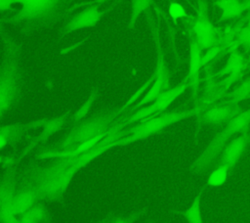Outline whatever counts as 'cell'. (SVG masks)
<instances>
[{"label": "cell", "instance_id": "1", "mask_svg": "<svg viewBox=\"0 0 250 223\" xmlns=\"http://www.w3.org/2000/svg\"><path fill=\"white\" fill-rule=\"evenodd\" d=\"M1 11L19 5V11L8 18V22L21 25L23 29H34L59 20L72 0H0Z\"/></svg>", "mask_w": 250, "mask_h": 223}, {"label": "cell", "instance_id": "2", "mask_svg": "<svg viewBox=\"0 0 250 223\" xmlns=\"http://www.w3.org/2000/svg\"><path fill=\"white\" fill-rule=\"evenodd\" d=\"M249 126L250 109L243 111L234 116L218 134L213 137L205 149L194 159L190 166V170L196 174H201L207 171L221 155L224 148L232 140L233 136L238 133L241 134L248 131Z\"/></svg>", "mask_w": 250, "mask_h": 223}, {"label": "cell", "instance_id": "3", "mask_svg": "<svg viewBox=\"0 0 250 223\" xmlns=\"http://www.w3.org/2000/svg\"><path fill=\"white\" fill-rule=\"evenodd\" d=\"M197 112L196 109L185 110L171 112H164L145 120L140 121L139 124L127 131V134L114 142V147L124 146L138 141L145 140L154 134H157L165 128L182 121Z\"/></svg>", "mask_w": 250, "mask_h": 223}, {"label": "cell", "instance_id": "4", "mask_svg": "<svg viewBox=\"0 0 250 223\" xmlns=\"http://www.w3.org/2000/svg\"><path fill=\"white\" fill-rule=\"evenodd\" d=\"M7 46V54H4L1 71V113L4 114L16 101L20 92L21 68L17 47Z\"/></svg>", "mask_w": 250, "mask_h": 223}, {"label": "cell", "instance_id": "5", "mask_svg": "<svg viewBox=\"0 0 250 223\" xmlns=\"http://www.w3.org/2000/svg\"><path fill=\"white\" fill-rule=\"evenodd\" d=\"M118 112L119 111L108 112L79 123L71 131H69V133L61 142L59 147L60 151L74 148L87 140L109 131L107 128Z\"/></svg>", "mask_w": 250, "mask_h": 223}, {"label": "cell", "instance_id": "6", "mask_svg": "<svg viewBox=\"0 0 250 223\" xmlns=\"http://www.w3.org/2000/svg\"><path fill=\"white\" fill-rule=\"evenodd\" d=\"M189 87V83L187 77H185L179 84L174 87L169 88L165 92H163L160 96H158L154 101L150 104L135 111L130 116L124 119L118 126H126L138 121L145 120L146 118L162 114L166 112V110L180 97L182 96L186 90Z\"/></svg>", "mask_w": 250, "mask_h": 223}, {"label": "cell", "instance_id": "7", "mask_svg": "<svg viewBox=\"0 0 250 223\" xmlns=\"http://www.w3.org/2000/svg\"><path fill=\"white\" fill-rule=\"evenodd\" d=\"M155 49H156V65L153 74V81L146 93L141 98V100L132 107V110L137 111L154 101L163 92L171 88L170 86V74L165 61L164 51L161 45V40L159 37V31L157 28L153 29Z\"/></svg>", "mask_w": 250, "mask_h": 223}, {"label": "cell", "instance_id": "8", "mask_svg": "<svg viewBox=\"0 0 250 223\" xmlns=\"http://www.w3.org/2000/svg\"><path fill=\"white\" fill-rule=\"evenodd\" d=\"M192 34L203 50L210 49L214 46L216 41V29L208 16L204 1H201L198 6L196 18L192 24Z\"/></svg>", "mask_w": 250, "mask_h": 223}, {"label": "cell", "instance_id": "9", "mask_svg": "<svg viewBox=\"0 0 250 223\" xmlns=\"http://www.w3.org/2000/svg\"><path fill=\"white\" fill-rule=\"evenodd\" d=\"M106 11L99 5H93L83 9L79 13L72 16L62 27L60 36H64L73 33L77 30L90 28L99 23L104 18Z\"/></svg>", "mask_w": 250, "mask_h": 223}, {"label": "cell", "instance_id": "10", "mask_svg": "<svg viewBox=\"0 0 250 223\" xmlns=\"http://www.w3.org/2000/svg\"><path fill=\"white\" fill-rule=\"evenodd\" d=\"M249 143L250 138L248 131L234 137L222 151L218 164H223L229 170H232L238 163Z\"/></svg>", "mask_w": 250, "mask_h": 223}, {"label": "cell", "instance_id": "11", "mask_svg": "<svg viewBox=\"0 0 250 223\" xmlns=\"http://www.w3.org/2000/svg\"><path fill=\"white\" fill-rule=\"evenodd\" d=\"M202 50L203 49L196 42L194 37L190 36L188 44V70L186 77L188 80L193 97L196 96L199 84L200 69L204 66Z\"/></svg>", "mask_w": 250, "mask_h": 223}, {"label": "cell", "instance_id": "12", "mask_svg": "<svg viewBox=\"0 0 250 223\" xmlns=\"http://www.w3.org/2000/svg\"><path fill=\"white\" fill-rule=\"evenodd\" d=\"M15 195L13 180L4 178L1 186V223H20L15 210Z\"/></svg>", "mask_w": 250, "mask_h": 223}, {"label": "cell", "instance_id": "13", "mask_svg": "<svg viewBox=\"0 0 250 223\" xmlns=\"http://www.w3.org/2000/svg\"><path fill=\"white\" fill-rule=\"evenodd\" d=\"M241 111L237 106L234 105H219L208 109L201 116V121L205 124L220 125L228 123L234 116L240 113Z\"/></svg>", "mask_w": 250, "mask_h": 223}, {"label": "cell", "instance_id": "14", "mask_svg": "<svg viewBox=\"0 0 250 223\" xmlns=\"http://www.w3.org/2000/svg\"><path fill=\"white\" fill-rule=\"evenodd\" d=\"M244 67L245 60L243 55L236 48H233L229 55L226 65L216 73V75L219 77L229 75L241 76Z\"/></svg>", "mask_w": 250, "mask_h": 223}, {"label": "cell", "instance_id": "15", "mask_svg": "<svg viewBox=\"0 0 250 223\" xmlns=\"http://www.w3.org/2000/svg\"><path fill=\"white\" fill-rule=\"evenodd\" d=\"M216 7L220 10V21H229L239 17L245 10L240 0H216Z\"/></svg>", "mask_w": 250, "mask_h": 223}, {"label": "cell", "instance_id": "16", "mask_svg": "<svg viewBox=\"0 0 250 223\" xmlns=\"http://www.w3.org/2000/svg\"><path fill=\"white\" fill-rule=\"evenodd\" d=\"M39 199L33 188H28L24 191L16 193L15 195V210L17 215H22L32 206L35 201Z\"/></svg>", "mask_w": 250, "mask_h": 223}, {"label": "cell", "instance_id": "17", "mask_svg": "<svg viewBox=\"0 0 250 223\" xmlns=\"http://www.w3.org/2000/svg\"><path fill=\"white\" fill-rule=\"evenodd\" d=\"M201 198L202 191H199L189 206L181 213V215L186 219L187 223H204L201 212Z\"/></svg>", "mask_w": 250, "mask_h": 223}, {"label": "cell", "instance_id": "18", "mask_svg": "<svg viewBox=\"0 0 250 223\" xmlns=\"http://www.w3.org/2000/svg\"><path fill=\"white\" fill-rule=\"evenodd\" d=\"M227 104L237 106L240 102L250 98V77L243 80L228 95Z\"/></svg>", "mask_w": 250, "mask_h": 223}, {"label": "cell", "instance_id": "19", "mask_svg": "<svg viewBox=\"0 0 250 223\" xmlns=\"http://www.w3.org/2000/svg\"><path fill=\"white\" fill-rule=\"evenodd\" d=\"M229 171L230 170L227 166H225L223 164H218L217 167L214 168L211 171V173L209 174L206 184L209 187H214V188L223 186L228 180Z\"/></svg>", "mask_w": 250, "mask_h": 223}, {"label": "cell", "instance_id": "20", "mask_svg": "<svg viewBox=\"0 0 250 223\" xmlns=\"http://www.w3.org/2000/svg\"><path fill=\"white\" fill-rule=\"evenodd\" d=\"M47 211L42 205H34L21 215L20 223H41L45 219Z\"/></svg>", "mask_w": 250, "mask_h": 223}, {"label": "cell", "instance_id": "21", "mask_svg": "<svg viewBox=\"0 0 250 223\" xmlns=\"http://www.w3.org/2000/svg\"><path fill=\"white\" fill-rule=\"evenodd\" d=\"M152 0H133L132 1V8L130 13V19H129V29H132L139 17L142 13H144L151 4Z\"/></svg>", "mask_w": 250, "mask_h": 223}, {"label": "cell", "instance_id": "22", "mask_svg": "<svg viewBox=\"0 0 250 223\" xmlns=\"http://www.w3.org/2000/svg\"><path fill=\"white\" fill-rule=\"evenodd\" d=\"M152 81H153V74H152L143 85H141V86L136 90V92L128 99V101L124 104V106L120 108L119 112H122V111L126 110L127 108H130L131 106L136 105V104L141 100V99H140L141 96H142V95H145V94L146 93V91L149 89L150 85L152 84Z\"/></svg>", "mask_w": 250, "mask_h": 223}, {"label": "cell", "instance_id": "23", "mask_svg": "<svg viewBox=\"0 0 250 223\" xmlns=\"http://www.w3.org/2000/svg\"><path fill=\"white\" fill-rule=\"evenodd\" d=\"M168 13L173 20H179V19L187 17V15H188L185 7L178 2H172L169 5Z\"/></svg>", "mask_w": 250, "mask_h": 223}, {"label": "cell", "instance_id": "24", "mask_svg": "<svg viewBox=\"0 0 250 223\" xmlns=\"http://www.w3.org/2000/svg\"><path fill=\"white\" fill-rule=\"evenodd\" d=\"M237 44L242 46L244 48V50L250 51V25L245 27L238 34Z\"/></svg>", "mask_w": 250, "mask_h": 223}, {"label": "cell", "instance_id": "25", "mask_svg": "<svg viewBox=\"0 0 250 223\" xmlns=\"http://www.w3.org/2000/svg\"><path fill=\"white\" fill-rule=\"evenodd\" d=\"M95 98H96V93H92L91 95H90V97H89V99L86 101V103L80 108V110L75 113V115H74V120L75 121H77V120H79L80 118H82L83 116H85V114L88 112V111L90 110V108H91V105H92V103H93V101L95 100Z\"/></svg>", "mask_w": 250, "mask_h": 223}, {"label": "cell", "instance_id": "26", "mask_svg": "<svg viewBox=\"0 0 250 223\" xmlns=\"http://www.w3.org/2000/svg\"><path fill=\"white\" fill-rule=\"evenodd\" d=\"M136 219H137L136 214H134V215L126 216V217H117V218L109 220L107 223H133Z\"/></svg>", "mask_w": 250, "mask_h": 223}, {"label": "cell", "instance_id": "27", "mask_svg": "<svg viewBox=\"0 0 250 223\" xmlns=\"http://www.w3.org/2000/svg\"><path fill=\"white\" fill-rule=\"evenodd\" d=\"M248 134H249V138H250V126H249V129H248Z\"/></svg>", "mask_w": 250, "mask_h": 223}]
</instances>
